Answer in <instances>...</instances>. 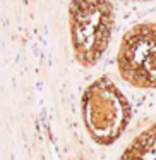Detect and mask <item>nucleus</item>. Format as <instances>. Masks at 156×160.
<instances>
[{
	"mask_svg": "<svg viewBox=\"0 0 156 160\" xmlns=\"http://www.w3.org/2000/svg\"><path fill=\"white\" fill-rule=\"evenodd\" d=\"M81 112L87 134L98 145L115 143L130 121V105L110 78H100L86 88Z\"/></svg>",
	"mask_w": 156,
	"mask_h": 160,
	"instance_id": "nucleus-2",
	"label": "nucleus"
},
{
	"mask_svg": "<svg viewBox=\"0 0 156 160\" xmlns=\"http://www.w3.org/2000/svg\"><path fill=\"white\" fill-rule=\"evenodd\" d=\"M120 160H156V124L142 131L124 150Z\"/></svg>",
	"mask_w": 156,
	"mask_h": 160,
	"instance_id": "nucleus-4",
	"label": "nucleus"
},
{
	"mask_svg": "<svg viewBox=\"0 0 156 160\" xmlns=\"http://www.w3.org/2000/svg\"><path fill=\"white\" fill-rule=\"evenodd\" d=\"M135 2H149V0H135Z\"/></svg>",
	"mask_w": 156,
	"mask_h": 160,
	"instance_id": "nucleus-5",
	"label": "nucleus"
},
{
	"mask_svg": "<svg viewBox=\"0 0 156 160\" xmlns=\"http://www.w3.org/2000/svg\"><path fill=\"white\" fill-rule=\"evenodd\" d=\"M115 12L110 0H70L69 33L74 57L91 67L105 55L113 31Z\"/></svg>",
	"mask_w": 156,
	"mask_h": 160,
	"instance_id": "nucleus-1",
	"label": "nucleus"
},
{
	"mask_svg": "<svg viewBox=\"0 0 156 160\" xmlns=\"http://www.w3.org/2000/svg\"><path fill=\"white\" fill-rule=\"evenodd\" d=\"M117 67L130 86L156 90V21L127 29L118 47Z\"/></svg>",
	"mask_w": 156,
	"mask_h": 160,
	"instance_id": "nucleus-3",
	"label": "nucleus"
}]
</instances>
